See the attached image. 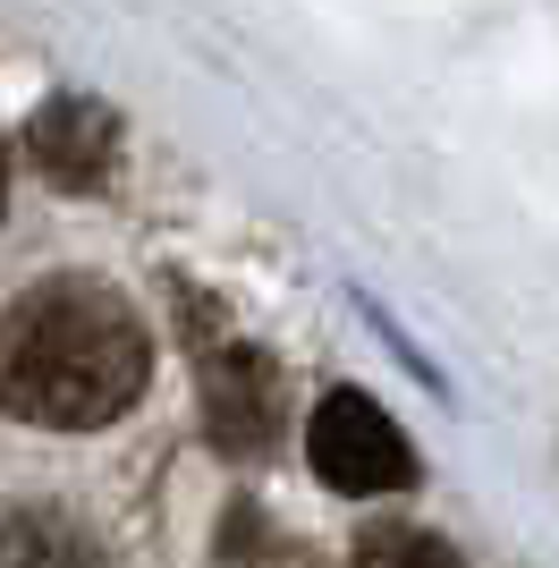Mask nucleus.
Here are the masks:
<instances>
[{"instance_id":"1","label":"nucleus","mask_w":559,"mask_h":568,"mask_svg":"<svg viewBox=\"0 0 559 568\" xmlns=\"http://www.w3.org/2000/svg\"><path fill=\"white\" fill-rule=\"evenodd\" d=\"M153 374L136 306L102 281H34L0 314V407L51 433H93L128 416Z\"/></svg>"},{"instance_id":"2","label":"nucleus","mask_w":559,"mask_h":568,"mask_svg":"<svg viewBox=\"0 0 559 568\" xmlns=\"http://www.w3.org/2000/svg\"><path fill=\"white\" fill-rule=\"evenodd\" d=\"M179 314L195 323V382H204V425L221 450H263L280 425V374L263 365V348L230 339L212 323L204 297H179Z\"/></svg>"},{"instance_id":"3","label":"nucleus","mask_w":559,"mask_h":568,"mask_svg":"<svg viewBox=\"0 0 559 568\" xmlns=\"http://www.w3.org/2000/svg\"><path fill=\"white\" fill-rule=\"evenodd\" d=\"M305 458H314V475H323L331 493H356V500L398 493V484L416 475L407 433H398L365 390H331V399L314 407V425H305Z\"/></svg>"},{"instance_id":"4","label":"nucleus","mask_w":559,"mask_h":568,"mask_svg":"<svg viewBox=\"0 0 559 568\" xmlns=\"http://www.w3.org/2000/svg\"><path fill=\"white\" fill-rule=\"evenodd\" d=\"M26 153H34V170L60 179V187H102L119 170V119L102 111V102H85V94H51L43 111L26 119Z\"/></svg>"},{"instance_id":"5","label":"nucleus","mask_w":559,"mask_h":568,"mask_svg":"<svg viewBox=\"0 0 559 568\" xmlns=\"http://www.w3.org/2000/svg\"><path fill=\"white\" fill-rule=\"evenodd\" d=\"M0 568H102V560H93V544L77 535L69 518L26 509V518L0 526Z\"/></svg>"},{"instance_id":"6","label":"nucleus","mask_w":559,"mask_h":568,"mask_svg":"<svg viewBox=\"0 0 559 568\" xmlns=\"http://www.w3.org/2000/svg\"><path fill=\"white\" fill-rule=\"evenodd\" d=\"M348 568H466V560L441 544V535H424V526H373Z\"/></svg>"},{"instance_id":"7","label":"nucleus","mask_w":559,"mask_h":568,"mask_svg":"<svg viewBox=\"0 0 559 568\" xmlns=\"http://www.w3.org/2000/svg\"><path fill=\"white\" fill-rule=\"evenodd\" d=\"M221 568H272V518L255 500H237L221 518Z\"/></svg>"},{"instance_id":"8","label":"nucleus","mask_w":559,"mask_h":568,"mask_svg":"<svg viewBox=\"0 0 559 568\" xmlns=\"http://www.w3.org/2000/svg\"><path fill=\"white\" fill-rule=\"evenodd\" d=\"M0 204H9V170H0Z\"/></svg>"}]
</instances>
